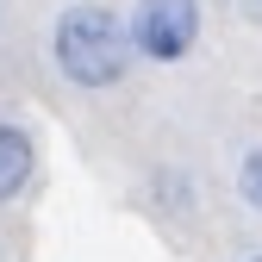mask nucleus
<instances>
[{
    "instance_id": "nucleus-1",
    "label": "nucleus",
    "mask_w": 262,
    "mask_h": 262,
    "mask_svg": "<svg viewBox=\"0 0 262 262\" xmlns=\"http://www.w3.org/2000/svg\"><path fill=\"white\" fill-rule=\"evenodd\" d=\"M131 38H125V13L100 7V0H75L62 7L50 25V69L81 88V94H106L131 75Z\"/></svg>"
},
{
    "instance_id": "nucleus-2",
    "label": "nucleus",
    "mask_w": 262,
    "mask_h": 262,
    "mask_svg": "<svg viewBox=\"0 0 262 262\" xmlns=\"http://www.w3.org/2000/svg\"><path fill=\"white\" fill-rule=\"evenodd\" d=\"M131 56L144 62H181L200 44V0H131L125 13Z\"/></svg>"
},
{
    "instance_id": "nucleus-3",
    "label": "nucleus",
    "mask_w": 262,
    "mask_h": 262,
    "mask_svg": "<svg viewBox=\"0 0 262 262\" xmlns=\"http://www.w3.org/2000/svg\"><path fill=\"white\" fill-rule=\"evenodd\" d=\"M31 181H38V144L19 119H0V206L25 200Z\"/></svg>"
},
{
    "instance_id": "nucleus-4",
    "label": "nucleus",
    "mask_w": 262,
    "mask_h": 262,
    "mask_svg": "<svg viewBox=\"0 0 262 262\" xmlns=\"http://www.w3.org/2000/svg\"><path fill=\"white\" fill-rule=\"evenodd\" d=\"M237 200H244L250 212H262V144L244 150V162H237Z\"/></svg>"
},
{
    "instance_id": "nucleus-5",
    "label": "nucleus",
    "mask_w": 262,
    "mask_h": 262,
    "mask_svg": "<svg viewBox=\"0 0 262 262\" xmlns=\"http://www.w3.org/2000/svg\"><path fill=\"white\" fill-rule=\"evenodd\" d=\"M250 262H262V256H250Z\"/></svg>"
}]
</instances>
